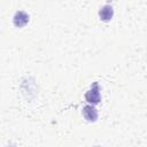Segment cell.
I'll list each match as a JSON object with an SVG mask.
<instances>
[{
	"label": "cell",
	"mask_w": 147,
	"mask_h": 147,
	"mask_svg": "<svg viewBox=\"0 0 147 147\" xmlns=\"http://www.w3.org/2000/svg\"><path fill=\"white\" fill-rule=\"evenodd\" d=\"M85 100L90 105H98L101 101V94H100V87L98 82H94L91 88L85 93Z\"/></svg>",
	"instance_id": "obj_1"
},
{
	"label": "cell",
	"mask_w": 147,
	"mask_h": 147,
	"mask_svg": "<svg viewBox=\"0 0 147 147\" xmlns=\"http://www.w3.org/2000/svg\"><path fill=\"white\" fill-rule=\"evenodd\" d=\"M114 16V9L110 5H105L99 10V17L102 22H109Z\"/></svg>",
	"instance_id": "obj_4"
},
{
	"label": "cell",
	"mask_w": 147,
	"mask_h": 147,
	"mask_svg": "<svg viewBox=\"0 0 147 147\" xmlns=\"http://www.w3.org/2000/svg\"><path fill=\"white\" fill-rule=\"evenodd\" d=\"M83 117L87 121V122H95L98 119V110L95 109V107L93 105H86L83 107L82 110Z\"/></svg>",
	"instance_id": "obj_3"
},
{
	"label": "cell",
	"mask_w": 147,
	"mask_h": 147,
	"mask_svg": "<svg viewBox=\"0 0 147 147\" xmlns=\"http://www.w3.org/2000/svg\"><path fill=\"white\" fill-rule=\"evenodd\" d=\"M29 21L30 16L23 10H17L13 16V24L15 28H23L29 23Z\"/></svg>",
	"instance_id": "obj_2"
}]
</instances>
